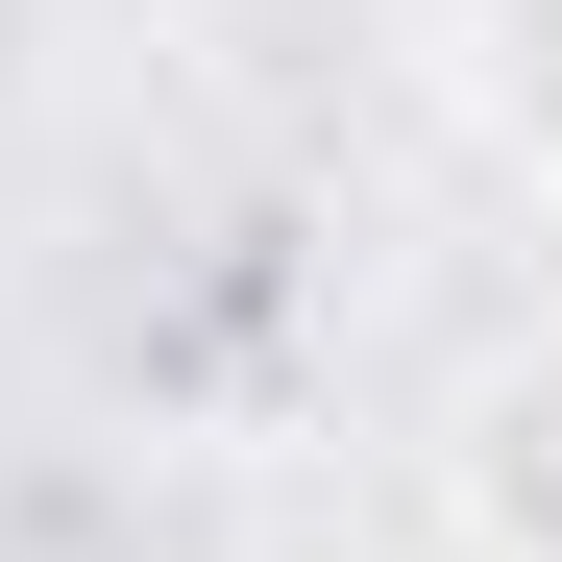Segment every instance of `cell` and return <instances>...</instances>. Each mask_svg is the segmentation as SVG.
<instances>
[{
	"label": "cell",
	"instance_id": "6da1fadb",
	"mask_svg": "<svg viewBox=\"0 0 562 562\" xmlns=\"http://www.w3.org/2000/svg\"><path fill=\"white\" fill-rule=\"evenodd\" d=\"M416 490L464 562H562V318L490 342V367H440V416H416Z\"/></svg>",
	"mask_w": 562,
	"mask_h": 562
},
{
	"label": "cell",
	"instance_id": "7a4b0ae2",
	"mask_svg": "<svg viewBox=\"0 0 562 562\" xmlns=\"http://www.w3.org/2000/svg\"><path fill=\"white\" fill-rule=\"evenodd\" d=\"M245 562H392V538H245Z\"/></svg>",
	"mask_w": 562,
	"mask_h": 562
}]
</instances>
